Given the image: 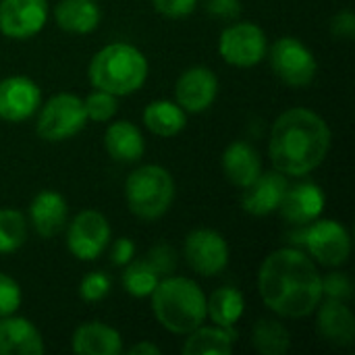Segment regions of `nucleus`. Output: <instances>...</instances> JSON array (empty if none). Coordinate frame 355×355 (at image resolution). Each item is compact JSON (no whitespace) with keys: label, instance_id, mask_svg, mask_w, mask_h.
Wrapping results in <instances>:
<instances>
[{"label":"nucleus","instance_id":"16","mask_svg":"<svg viewBox=\"0 0 355 355\" xmlns=\"http://www.w3.org/2000/svg\"><path fill=\"white\" fill-rule=\"evenodd\" d=\"M316 333L333 347H349L355 341V316L341 300L327 297L316 306Z\"/></svg>","mask_w":355,"mask_h":355},{"label":"nucleus","instance_id":"7","mask_svg":"<svg viewBox=\"0 0 355 355\" xmlns=\"http://www.w3.org/2000/svg\"><path fill=\"white\" fill-rule=\"evenodd\" d=\"M275 75L289 87H306L318 73L314 52L295 35L279 37L266 52Z\"/></svg>","mask_w":355,"mask_h":355},{"label":"nucleus","instance_id":"28","mask_svg":"<svg viewBox=\"0 0 355 355\" xmlns=\"http://www.w3.org/2000/svg\"><path fill=\"white\" fill-rule=\"evenodd\" d=\"M162 277L158 275V270L150 264V260H131L129 264H125V272H123V287L131 297H150V293L156 289L158 281Z\"/></svg>","mask_w":355,"mask_h":355},{"label":"nucleus","instance_id":"14","mask_svg":"<svg viewBox=\"0 0 355 355\" xmlns=\"http://www.w3.org/2000/svg\"><path fill=\"white\" fill-rule=\"evenodd\" d=\"M218 96V77L208 67H191L183 71L175 83V102L187 114L206 112Z\"/></svg>","mask_w":355,"mask_h":355},{"label":"nucleus","instance_id":"36","mask_svg":"<svg viewBox=\"0 0 355 355\" xmlns=\"http://www.w3.org/2000/svg\"><path fill=\"white\" fill-rule=\"evenodd\" d=\"M331 33L337 40H354L355 15L352 10H341L331 19Z\"/></svg>","mask_w":355,"mask_h":355},{"label":"nucleus","instance_id":"15","mask_svg":"<svg viewBox=\"0 0 355 355\" xmlns=\"http://www.w3.org/2000/svg\"><path fill=\"white\" fill-rule=\"evenodd\" d=\"M324 204H327L324 191L316 183L304 181V183H295L287 187L277 212L287 225L306 227L312 220L322 216Z\"/></svg>","mask_w":355,"mask_h":355},{"label":"nucleus","instance_id":"17","mask_svg":"<svg viewBox=\"0 0 355 355\" xmlns=\"http://www.w3.org/2000/svg\"><path fill=\"white\" fill-rule=\"evenodd\" d=\"M287 177L279 171L260 173L248 187H243L241 206L252 216H268L279 210V204L287 191Z\"/></svg>","mask_w":355,"mask_h":355},{"label":"nucleus","instance_id":"38","mask_svg":"<svg viewBox=\"0 0 355 355\" xmlns=\"http://www.w3.org/2000/svg\"><path fill=\"white\" fill-rule=\"evenodd\" d=\"M206 8L216 19H235L241 12V0H208Z\"/></svg>","mask_w":355,"mask_h":355},{"label":"nucleus","instance_id":"22","mask_svg":"<svg viewBox=\"0 0 355 355\" xmlns=\"http://www.w3.org/2000/svg\"><path fill=\"white\" fill-rule=\"evenodd\" d=\"M104 148L116 162H137L146 152V139L131 121H114L104 133Z\"/></svg>","mask_w":355,"mask_h":355},{"label":"nucleus","instance_id":"10","mask_svg":"<svg viewBox=\"0 0 355 355\" xmlns=\"http://www.w3.org/2000/svg\"><path fill=\"white\" fill-rule=\"evenodd\" d=\"M112 229L108 218L98 210H81L67 229V250L81 262L98 260L108 248Z\"/></svg>","mask_w":355,"mask_h":355},{"label":"nucleus","instance_id":"39","mask_svg":"<svg viewBox=\"0 0 355 355\" xmlns=\"http://www.w3.org/2000/svg\"><path fill=\"white\" fill-rule=\"evenodd\" d=\"M129 355H160L162 354V349L156 345V343H152V341H141V343H135L133 347H129Z\"/></svg>","mask_w":355,"mask_h":355},{"label":"nucleus","instance_id":"8","mask_svg":"<svg viewBox=\"0 0 355 355\" xmlns=\"http://www.w3.org/2000/svg\"><path fill=\"white\" fill-rule=\"evenodd\" d=\"M304 245L308 250V256L327 268L343 266L352 254L349 231L333 218H316L306 225Z\"/></svg>","mask_w":355,"mask_h":355},{"label":"nucleus","instance_id":"34","mask_svg":"<svg viewBox=\"0 0 355 355\" xmlns=\"http://www.w3.org/2000/svg\"><path fill=\"white\" fill-rule=\"evenodd\" d=\"M152 6L166 19H183L196 10L198 0H152Z\"/></svg>","mask_w":355,"mask_h":355},{"label":"nucleus","instance_id":"21","mask_svg":"<svg viewBox=\"0 0 355 355\" xmlns=\"http://www.w3.org/2000/svg\"><path fill=\"white\" fill-rule=\"evenodd\" d=\"M225 177L239 189L248 187L260 173H262V160L258 150L243 139H237L227 146L220 158Z\"/></svg>","mask_w":355,"mask_h":355},{"label":"nucleus","instance_id":"25","mask_svg":"<svg viewBox=\"0 0 355 355\" xmlns=\"http://www.w3.org/2000/svg\"><path fill=\"white\" fill-rule=\"evenodd\" d=\"M144 125L158 137H175L187 125V112L173 100H154L144 108Z\"/></svg>","mask_w":355,"mask_h":355},{"label":"nucleus","instance_id":"5","mask_svg":"<svg viewBox=\"0 0 355 355\" xmlns=\"http://www.w3.org/2000/svg\"><path fill=\"white\" fill-rule=\"evenodd\" d=\"M175 179L160 164H144L125 181V198L133 216L156 220L164 216L175 202Z\"/></svg>","mask_w":355,"mask_h":355},{"label":"nucleus","instance_id":"24","mask_svg":"<svg viewBox=\"0 0 355 355\" xmlns=\"http://www.w3.org/2000/svg\"><path fill=\"white\" fill-rule=\"evenodd\" d=\"M235 329L204 327L200 324L185 335L181 354L183 355H231L235 345Z\"/></svg>","mask_w":355,"mask_h":355},{"label":"nucleus","instance_id":"13","mask_svg":"<svg viewBox=\"0 0 355 355\" xmlns=\"http://www.w3.org/2000/svg\"><path fill=\"white\" fill-rule=\"evenodd\" d=\"M42 106L40 85L23 75L0 79V121L23 123L31 119Z\"/></svg>","mask_w":355,"mask_h":355},{"label":"nucleus","instance_id":"6","mask_svg":"<svg viewBox=\"0 0 355 355\" xmlns=\"http://www.w3.org/2000/svg\"><path fill=\"white\" fill-rule=\"evenodd\" d=\"M87 125L83 100L75 94L62 92L52 96L37 114L35 133L50 144L67 141L75 137Z\"/></svg>","mask_w":355,"mask_h":355},{"label":"nucleus","instance_id":"33","mask_svg":"<svg viewBox=\"0 0 355 355\" xmlns=\"http://www.w3.org/2000/svg\"><path fill=\"white\" fill-rule=\"evenodd\" d=\"M148 260L158 270L160 277H168L177 268V254L168 245H156V248H152L148 252Z\"/></svg>","mask_w":355,"mask_h":355},{"label":"nucleus","instance_id":"2","mask_svg":"<svg viewBox=\"0 0 355 355\" xmlns=\"http://www.w3.org/2000/svg\"><path fill=\"white\" fill-rule=\"evenodd\" d=\"M331 127L314 110L295 106L277 116L268 137L272 168L285 177H306L316 171L331 150Z\"/></svg>","mask_w":355,"mask_h":355},{"label":"nucleus","instance_id":"18","mask_svg":"<svg viewBox=\"0 0 355 355\" xmlns=\"http://www.w3.org/2000/svg\"><path fill=\"white\" fill-rule=\"evenodd\" d=\"M67 220H69V204L58 191L44 189L31 200L29 223L40 237L50 239L58 235L64 229Z\"/></svg>","mask_w":355,"mask_h":355},{"label":"nucleus","instance_id":"4","mask_svg":"<svg viewBox=\"0 0 355 355\" xmlns=\"http://www.w3.org/2000/svg\"><path fill=\"white\" fill-rule=\"evenodd\" d=\"M148 71V58L137 46L127 42H112L92 56L87 79L94 89L123 98L135 94L146 83Z\"/></svg>","mask_w":355,"mask_h":355},{"label":"nucleus","instance_id":"37","mask_svg":"<svg viewBox=\"0 0 355 355\" xmlns=\"http://www.w3.org/2000/svg\"><path fill=\"white\" fill-rule=\"evenodd\" d=\"M135 258V243L129 237H119L110 248V260L114 266H125Z\"/></svg>","mask_w":355,"mask_h":355},{"label":"nucleus","instance_id":"27","mask_svg":"<svg viewBox=\"0 0 355 355\" xmlns=\"http://www.w3.org/2000/svg\"><path fill=\"white\" fill-rule=\"evenodd\" d=\"M252 347L262 355H285L291 347V333L275 318H260L252 329Z\"/></svg>","mask_w":355,"mask_h":355},{"label":"nucleus","instance_id":"1","mask_svg":"<svg viewBox=\"0 0 355 355\" xmlns=\"http://www.w3.org/2000/svg\"><path fill=\"white\" fill-rule=\"evenodd\" d=\"M264 306L281 318L300 320L314 314L322 300V277L310 256L295 248L268 254L258 272Z\"/></svg>","mask_w":355,"mask_h":355},{"label":"nucleus","instance_id":"32","mask_svg":"<svg viewBox=\"0 0 355 355\" xmlns=\"http://www.w3.org/2000/svg\"><path fill=\"white\" fill-rule=\"evenodd\" d=\"M21 302H23V293L19 283L12 277L0 272V318L15 314L21 308Z\"/></svg>","mask_w":355,"mask_h":355},{"label":"nucleus","instance_id":"9","mask_svg":"<svg viewBox=\"0 0 355 355\" xmlns=\"http://www.w3.org/2000/svg\"><path fill=\"white\" fill-rule=\"evenodd\" d=\"M268 40L260 25L252 21H239L223 29L218 37V54L231 67L250 69L266 58Z\"/></svg>","mask_w":355,"mask_h":355},{"label":"nucleus","instance_id":"11","mask_svg":"<svg viewBox=\"0 0 355 355\" xmlns=\"http://www.w3.org/2000/svg\"><path fill=\"white\" fill-rule=\"evenodd\" d=\"M185 262L200 277H218L229 264V243L214 229H196L185 237L183 243Z\"/></svg>","mask_w":355,"mask_h":355},{"label":"nucleus","instance_id":"20","mask_svg":"<svg viewBox=\"0 0 355 355\" xmlns=\"http://www.w3.org/2000/svg\"><path fill=\"white\" fill-rule=\"evenodd\" d=\"M71 347L77 355H119L123 352V337L110 324L89 320L75 329Z\"/></svg>","mask_w":355,"mask_h":355},{"label":"nucleus","instance_id":"30","mask_svg":"<svg viewBox=\"0 0 355 355\" xmlns=\"http://www.w3.org/2000/svg\"><path fill=\"white\" fill-rule=\"evenodd\" d=\"M83 106H85V114H87V121H94V123H106L110 121L116 110H119V98L108 94V92H102V89H94L85 100H83Z\"/></svg>","mask_w":355,"mask_h":355},{"label":"nucleus","instance_id":"31","mask_svg":"<svg viewBox=\"0 0 355 355\" xmlns=\"http://www.w3.org/2000/svg\"><path fill=\"white\" fill-rule=\"evenodd\" d=\"M110 277L102 270H94V272H87L81 283H79V295L83 302L87 304H94V302H102L108 293H110Z\"/></svg>","mask_w":355,"mask_h":355},{"label":"nucleus","instance_id":"23","mask_svg":"<svg viewBox=\"0 0 355 355\" xmlns=\"http://www.w3.org/2000/svg\"><path fill=\"white\" fill-rule=\"evenodd\" d=\"M54 21L67 33L85 35L98 29L102 8L96 0H60L54 8Z\"/></svg>","mask_w":355,"mask_h":355},{"label":"nucleus","instance_id":"35","mask_svg":"<svg viewBox=\"0 0 355 355\" xmlns=\"http://www.w3.org/2000/svg\"><path fill=\"white\" fill-rule=\"evenodd\" d=\"M352 283L343 272H333L329 277L322 279V295L331 297V300H349L352 297Z\"/></svg>","mask_w":355,"mask_h":355},{"label":"nucleus","instance_id":"29","mask_svg":"<svg viewBox=\"0 0 355 355\" xmlns=\"http://www.w3.org/2000/svg\"><path fill=\"white\" fill-rule=\"evenodd\" d=\"M27 239V220L15 208H0V254H12Z\"/></svg>","mask_w":355,"mask_h":355},{"label":"nucleus","instance_id":"26","mask_svg":"<svg viewBox=\"0 0 355 355\" xmlns=\"http://www.w3.org/2000/svg\"><path fill=\"white\" fill-rule=\"evenodd\" d=\"M245 312V297L235 287H220L206 300V316L223 329H235Z\"/></svg>","mask_w":355,"mask_h":355},{"label":"nucleus","instance_id":"3","mask_svg":"<svg viewBox=\"0 0 355 355\" xmlns=\"http://www.w3.org/2000/svg\"><path fill=\"white\" fill-rule=\"evenodd\" d=\"M150 306L160 327L173 335H187L206 320V295L187 277H162L150 293Z\"/></svg>","mask_w":355,"mask_h":355},{"label":"nucleus","instance_id":"12","mask_svg":"<svg viewBox=\"0 0 355 355\" xmlns=\"http://www.w3.org/2000/svg\"><path fill=\"white\" fill-rule=\"evenodd\" d=\"M48 23L46 0H0V33L10 40H29Z\"/></svg>","mask_w":355,"mask_h":355},{"label":"nucleus","instance_id":"19","mask_svg":"<svg viewBox=\"0 0 355 355\" xmlns=\"http://www.w3.org/2000/svg\"><path fill=\"white\" fill-rule=\"evenodd\" d=\"M44 337L37 327L21 316L0 318V355H42Z\"/></svg>","mask_w":355,"mask_h":355}]
</instances>
